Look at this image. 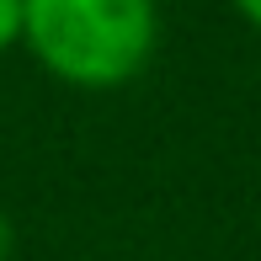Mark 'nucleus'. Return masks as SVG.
<instances>
[{"label":"nucleus","instance_id":"f03ea898","mask_svg":"<svg viewBox=\"0 0 261 261\" xmlns=\"http://www.w3.org/2000/svg\"><path fill=\"white\" fill-rule=\"evenodd\" d=\"M21 21H27V0H0V48L21 38Z\"/></svg>","mask_w":261,"mask_h":261},{"label":"nucleus","instance_id":"20e7f679","mask_svg":"<svg viewBox=\"0 0 261 261\" xmlns=\"http://www.w3.org/2000/svg\"><path fill=\"white\" fill-rule=\"evenodd\" d=\"M234 6H240V16L251 21V27H261V0H234Z\"/></svg>","mask_w":261,"mask_h":261},{"label":"nucleus","instance_id":"f257e3e1","mask_svg":"<svg viewBox=\"0 0 261 261\" xmlns=\"http://www.w3.org/2000/svg\"><path fill=\"white\" fill-rule=\"evenodd\" d=\"M21 38L59 80L107 91L155 54V0H27Z\"/></svg>","mask_w":261,"mask_h":261},{"label":"nucleus","instance_id":"7ed1b4c3","mask_svg":"<svg viewBox=\"0 0 261 261\" xmlns=\"http://www.w3.org/2000/svg\"><path fill=\"white\" fill-rule=\"evenodd\" d=\"M11 245H16V229H11V219H6V213H0V261L11 256Z\"/></svg>","mask_w":261,"mask_h":261}]
</instances>
